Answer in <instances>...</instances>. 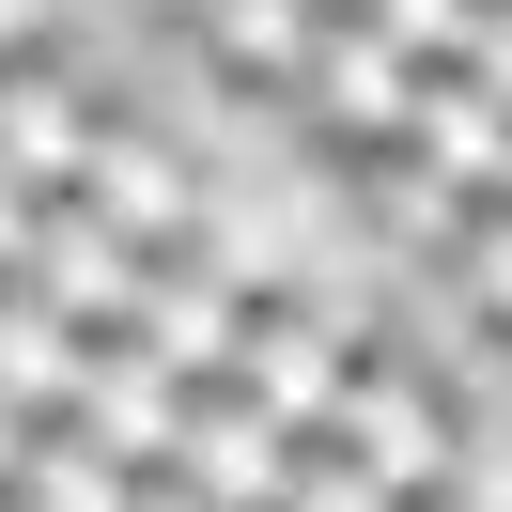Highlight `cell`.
<instances>
[{
    "label": "cell",
    "instance_id": "obj_1",
    "mask_svg": "<svg viewBox=\"0 0 512 512\" xmlns=\"http://www.w3.org/2000/svg\"><path fill=\"white\" fill-rule=\"evenodd\" d=\"M326 450H342L357 481H388V497H435V481H450V404H435V373L357 342L342 388H326Z\"/></svg>",
    "mask_w": 512,
    "mask_h": 512
},
{
    "label": "cell",
    "instance_id": "obj_2",
    "mask_svg": "<svg viewBox=\"0 0 512 512\" xmlns=\"http://www.w3.org/2000/svg\"><path fill=\"white\" fill-rule=\"evenodd\" d=\"M404 94H419V63H388L357 16H311V47H295V125H311L326 171L388 156V140H404Z\"/></svg>",
    "mask_w": 512,
    "mask_h": 512
},
{
    "label": "cell",
    "instance_id": "obj_3",
    "mask_svg": "<svg viewBox=\"0 0 512 512\" xmlns=\"http://www.w3.org/2000/svg\"><path fill=\"white\" fill-rule=\"evenodd\" d=\"M16 295H32V311H63L78 342H125V326H140V249H125V233H109V218H94L78 187H63V202H32Z\"/></svg>",
    "mask_w": 512,
    "mask_h": 512
},
{
    "label": "cell",
    "instance_id": "obj_4",
    "mask_svg": "<svg viewBox=\"0 0 512 512\" xmlns=\"http://www.w3.org/2000/svg\"><path fill=\"white\" fill-rule=\"evenodd\" d=\"M295 450H311V435H280V419H264L249 388H218V373H202V388H187V419H171V481H187L202 512H280Z\"/></svg>",
    "mask_w": 512,
    "mask_h": 512
},
{
    "label": "cell",
    "instance_id": "obj_5",
    "mask_svg": "<svg viewBox=\"0 0 512 512\" xmlns=\"http://www.w3.org/2000/svg\"><path fill=\"white\" fill-rule=\"evenodd\" d=\"M78 202H94L125 249H171V233L202 218V156L171 125H140V109H94V156H78Z\"/></svg>",
    "mask_w": 512,
    "mask_h": 512
},
{
    "label": "cell",
    "instance_id": "obj_6",
    "mask_svg": "<svg viewBox=\"0 0 512 512\" xmlns=\"http://www.w3.org/2000/svg\"><path fill=\"white\" fill-rule=\"evenodd\" d=\"M78 156H94V94H78V63H47V47H0V171L32 202L78 187Z\"/></svg>",
    "mask_w": 512,
    "mask_h": 512
},
{
    "label": "cell",
    "instance_id": "obj_7",
    "mask_svg": "<svg viewBox=\"0 0 512 512\" xmlns=\"http://www.w3.org/2000/svg\"><path fill=\"white\" fill-rule=\"evenodd\" d=\"M171 419H187V373H156L140 342H94L78 357V404H63V435L78 450H109V466H171Z\"/></svg>",
    "mask_w": 512,
    "mask_h": 512
},
{
    "label": "cell",
    "instance_id": "obj_8",
    "mask_svg": "<svg viewBox=\"0 0 512 512\" xmlns=\"http://www.w3.org/2000/svg\"><path fill=\"white\" fill-rule=\"evenodd\" d=\"M388 156H419V171H435V187L481 218V202H497V78H419Z\"/></svg>",
    "mask_w": 512,
    "mask_h": 512
},
{
    "label": "cell",
    "instance_id": "obj_9",
    "mask_svg": "<svg viewBox=\"0 0 512 512\" xmlns=\"http://www.w3.org/2000/svg\"><path fill=\"white\" fill-rule=\"evenodd\" d=\"M202 78L218 94H295V47H311V0H187Z\"/></svg>",
    "mask_w": 512,
    "mask_h": 512
},
{
    "label": "cell",
    "instance_id": "obj_10",
    "mask_svg": "<svg viewBox=\"0 0 512 512\" xmlns=\"http://www.w3.org/2000/svg\"><path fill=\"white\" fill-rule=\"evenodd\" d=\"M78 357H94V342H78L63 311H32V295L0 280V404H16V419H63L78 404Z\"/></svg>",
    "mask_w": 512,
    "mask_h": 512
},
{
    "label": "cell",
    "instance_id": "obj_11",
    "mask_svg": "<svg viewBox=\"0 0 512 512\" xmlns=\"http://www.w3.org/2000/svg\"><path fill=\"white\" fill-rule=\"evenodd\" d=\"M0 512H125V466L78 450L63 419H32V450H16V481H0Z\"/></svg>",
    "mask_w": 512,
    "mask_h": 512
},
{
    "label": "cell",
    "instance_id": "obj_12",
    "mask_svg": "<svg viewBox=\"0 0 512 512\" xmlns=\"http://www.w3.org/2000/svg\"><path fill=\"white\" fill-rule=\"evenodd\" d=\"M342 187H357V218H373L388 249H435V264H450V218H466V202H450V187H435L419 156H357Z\"/></svg>",
    "mask_w": 512,
    "mask_h": 512
},
{
    "label": "cell",
    "instance_id": "obj_13",
    "mask_svg": "<svg viewBox=\"0 0 512 512\" xmlns=\"http://www.w3.org/2000/svg\"><path fill=\"white\" fill-rule=\"evenodd\" d=\"M280 512H404V497H388V481H357L342 450L311 435V450H295V481H280Z\"/></svg>",
    "mask_w": 512,
    "mask_h": 512
},
{
    "label": "cell",
    "instance_id": "obj_14",
    "mask_svg": "<svg viewBox=\"0 0 512 512\" xmlns=\"http://www.w3.org/2000/svg\"><path fill=\"white\" fill-rule=\"evenodd\" d=\"M16 249H32V187L0 171V280H16Z\"/></svg>",
    "mask_w": 512,
    "mask_h": 512
},
{
    "label": "cell",
    "instance_id": "obj_15",
    "mask_svg": "<svg viewBox=\"0 0 512 512\" xmlns=\"http://www.w3.org/2000/svg\"><path fill=\"white\" fill-rule=\"evenodd\" d=\"M125 512H202V497H187L171 466H140V481H125Z\"/></svg>",
    "mask_w": 512,
    "mask_h": 512
},
{
    "label": "cell",
    "instance_id": "obj_16",
    "mask_svg": "<svg viewBox=\"0 0 512 512\" xmlns=\"http://www.w3.org/2000/svg\"><path fill=\"white\" fill-rule=\"evenodd\" d=\"M16 450H32V419H16V404H0V481H16Z\"/></svg>",
    "mask_w": 512,
    "mask_h": 512
},
{
    "label": "cell",
    "instance_id": "obj_17",
    "mask_svg": "<svg viewBox=\"0 0 512 512\" xmlns=\"http://www.w3.org/2000/svg\"><path fill=\"white\" fill-rule=\"evenodd\" d=\"M404 512H450V497H404Z\"/></svg>",
    "mask_w": 512,
    "mask_h": 512
},
{
    "label": "cell",
    "instance_id": "obj_18",
    "mask_svg": "<svg viewBox=\"0 0 512 512\" xmlns=\"http://www.w3.org/2000/svg\"><path fill=\"white\" fill-rule=\"evenodd\" d=\"M311 16H342V0H311Z\"/></svg>",
    "mask_w": 512,
    "mask_h": 512
}]
</instances>
